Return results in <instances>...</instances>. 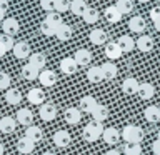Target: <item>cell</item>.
Returning <instances> with one entry per match:
<instances>
[{
    "mask_svg": "<svg viewBox=\"0 0 160 155\" xmlns=\"http://www.w3.org/2000/svg\"><path fill=\"white\" fill-rule=\"evenodd\" d=\"M122 138L127 143H140L143 140V130L138 125H127L122 130Z\"/></svg>",
    "mask_w": 160,
    "mask_h": 155,
    "instance_id": "obj_1",
    "label": "cell"
},
{
    "mask_svg": "<svg viewBox=\"0 0 160 155\" xmlns=\"http://www.w3.org/2000/svg\"><path fill=\"white\" fill-rule=\"evenodd\" d=\"M102 135H103V125L100 123V122L92 120L90 123L85 125V128H83V138L87 140V142H97Z\"/></svg>",
    "mask_w": 160,
    "mask_h": 155,
    "instance_id": "obj_2",
    "label": "cell"
},
{
    "mask_svg": "<svg viewBox=\"0 0 160 155\" xmlns=\"http://www.w3.org/2000/svg\"><path fill=\"white\" fill-rule=\"evenodd\" d=\"M2 28H3V33H5V35H10V37H13V35L18 33L20 23H18L17 18L8 17V18H5L3 22H2Z\"/></svg>",
    "mask_w": 160,
    "mask_h": 155,
    "instance_id": "obj_3",
    "label": "cell"
},
{
    "mask_svg": "<svg viewBox=\"0 0 160 155\" xmlns=\"http://www.w3.org/2000/svg\"><path fill=\"white\" fill-rule=\"evenodd\" d=\"M57 117V107L53 103H43L40 105V118L43 122H52Z\"/></svg>",
    "mask_w": 160,
    "mask_h": 155,
    "instance_id": "obj_4",
    "label": "cell"
},
{
    "mask_svg": "<svg viewBox=\"0 0 160 155\" xmlns=\"http://www.w3.org/2000/svg\"><path fill=\"white\" fill-rule=\"evenodd\" d=\"M27 100H28L32 105H43V102H45V93H43V90L40 88V87L30 88L28 93H27Z\"/></svg>",
    "mask_w": 160,
    "mask_h": 155,
    "instance_id": "obj_5",
    "label": "cell"
},
{
    "mask_svg": "<svg viewBox=\"0 0 160 155\" xmlns=\"http://www.w3.org/2000/svg\"><path fill=\"white\" fill-rule=\"evenodd\" d=\"M77 68H78V65H77L73 57H65V58L60 60V70H62V73L73 75L75 72H77Z\"/></svg>",
    "mask_w": 160,
    "mask_h": 155,
    "instance_id": "obj_6",
    "label": "cell"
},
{
    "mask_svg": "<svg viewBox=\"0 0 160 155\" xmlns=\"http://www.w3.org/2000/svg\"><path fill=\"white\" fill-rule=\"evenodd\" d=\"M70 142H72V137H70V133L67 130H57V132L53 133V143L57 145V147H60V148L68 147Z\"/></svg>",
    "mask_w": 160,
    "mask_h": 155,
    "instance_id": "obj_7",
    "label": "cell"
},
{
    "mask_svg": "<svg viewBox=\"0 0 160 155\" xmlns=\"http://www.w3.org/2000/svg\"><path fill=\"white\" fill-rule=\"evenodd\" d=\"M103 140H105V143H108V145H117L120 142V132L115 127H107V128H103Z\"/></svg>",
    "mask_w": 160,
    "mask_h": 155,
    "instance_id": "obj_8",
    "label": "cell"
},
{
    "mask_svg": "<svg viewBox=\"0 0 160 155\" xmlns=\"http://www.w3.org/2000/svg\"><path fill=\"white\" fill-rule=\"evenodd\" d=\"M138 87H140V83L137 82V78H133V77H128V78H125L122 82V92L125 95L138 93Z\"/></svg>",
    "mask_w": 160,
    "mask_h": 155,
    "instance_id": "obj_9",
    "label": "cell"
},
{
    "mask_svg": "<svg viewBox=\"0 0 160 155\" xmlns=\"http://www.w3.org/2000/svg\"><path fill=\"white\" fill-rule=\"evenodd\" d=\"M75 62H77L78 67H87V65L92 62V53L88 52L87 48H78L73 55Z\"/></svg>",
    "mask_w": 160,
    "mask_h": 155,
    "instance_id": "obj_10",
    "label": "cell"
},
{
    "mask_svg": "<svg viewBox=\"0 0 160 155\" xmlns=\"http://www.w3.org/2000/svg\"><path fill=\"white\" fill-rule=\"evenodd\" d=\"M40 78V83L43 85V87H52V85L57 83V73L53 72V70H42L38 75Z\"/></svg>",
    "mask_w": 160,
    "mask_h": 155,
    "instance_id": "obj_11",
    "label": "cell"
},
{
    "mask_svg": "<svg viewBox=\"0 0 160 155\" xmlns=\"http://www.w3.org/2000/svg\"><path fill=\"white\" fill-rule=\"evenodd\" d=\"M17 123H22L25 125V127H30V125L33 123V113H32V110H28V108H20L18 112H17Z\"/></svg>",
    "mask_w": 160,
    "mask_h": 155,
    "instance_id": "obj_12",
    "label": "cell"
},
{
    "mask_svg": "<svg viewBox=\"0 0 160 155\" xmlns=\"http://www.w3.org/2000/svg\"><path fill=\"white\" fill-rule=\"evenodd\" d=\"M65 117V122L70 123V125H77L80 122V118H82V112H80V108H75V107H68L65 110L63 113Z\"/></svg>",
    "mask_w": 160,
    "mask_h": 155,
    "instance_id": "obj_13",
    "label": "cell"
},
{
    "mask_svg": "<svg viewBox=\"0 0 160 155\" xmlns=\"http://www.w3.org/2000/svg\"><path fill=\"white\" fill-rule=\"evenodd\" d=\"M15 128H17V120L13 117L5 115V117L0 118V132L2 133H12Z\"/></svg>",
    "mask_w": 160,
    "mask_h": 155,
    "instance_id": "obj_14",
    "label": "cell"
},
{
    "mask_svg": "<svg viewBox=\"0 0 160 155\" xmlns=\"http://www.w3.org/2000/svg\"><path fill=\"white\" fill-rule=\"evenodd\" d=\"M135 47H137L140 52L147 53L153 48V38L150 37V35H142V37H138V40L135 42Z\"/></svg>",
    "mask_w": 160,
    "mask_h": 155,
    "instance_id": "obj_15",
    "label": "cell"
},
{
    "mask_svg": "<svg viewBox=\"0 0 160 155\" xmlns=\"http://www.w3.org/2000/svg\"><path fill=\"white\" fill-rule=\"evenodd\" d=\"M100 68H102V73H103V80H113L115 77H117V73H118L117 65L112 63V62L102 63V65H100Z\"/></svg>",
    "mask_w": 160,
    "mask_h": 155,
    "instance_id": "obj_16",
    "label": "cell"
},
{
    "mask_svg": "<svg viewBox=\"0 0 160 155\" xmlns=\"http://www.w3.org/2000/svg\"><path fill=\"white\" fill-rule=\"evenodd\" d=\"M13 55L17 58H27L32 55V52H30V45L27 42H17L13 45Z\"/></svg>",
    "mask_w": 160,
    "mask_h": 155,
    "instance_id": "obj_17",
    "label": "cell"
},
{
    "mask_svg": "<svg viewBox=\"0 0 160 155\" xmlns=\"http://www.w3.org/2000/svg\"><path fill=\"white\" fill-rule=\"evenodd\" d=\"M103 17L110 23H117V22H120V18H122V13H120V10L115 7V5H110V7H107L103 10Z\"/></svg>",
    "mask_w": 160,
    "mask_h": 155,
    "instance_id": "obj_18",
    "label": "cell"
},
{
    "mask_svg": "<svg viewBox=\"0 0 160 155\" xmlns=\"http://www.w3.org/2000/svg\"><path fill=\"white\" fill-rule=\"evenodd\" d=\"M25 137H27L30 142L38 143V142H42V138H43V132L40 130V127L30 125V127H27V130H25Z\"/></svg>",
    "mask_w": 160,
    "mask_h": 155,
    "instance_id": "obj_19",
    "label": "cell"
},
{
    "mask_svg": "<svg viewBox=\"0 0 160 155\" xmlns=\"http://www.w3.org/2000/svg\"><path fill=\"white\" fill-rule=\"evenodd\" d=\"M122 53L123 52L120 50L117 42H108L107 45H105V57H107V58L117 60V58H120V55H122Z\"/></svg>",
    "mask_w": 160,
    "mask_h": 155,
    "instance_id": "obj_20",
    "label": "cell"
},
{
    "mask_svg": "<svg viewBox=\"0 0 160 155\" xmlns=\"http://www.w3.org/2000/svg\"><path fill=\"white\" fill-rule=\"evenodd\" d=\"M88 38H90V42H92L93 45L107 43V33H105V30H102V28H93L92 32H90Z\"/></svg>",
    "mask_w": 160,
    "mask_h": 155,
    "instance_id": "obj_21",
    "label": "cell"
},
{
    "mask_svg": "<svg viewBox=\"0 0 160 155\" xmlns=\"http://www.w3.org/2000/svg\"><path fill=\"white\" fill-rule=\"evenodd\" d=\"M138 97L142 98V100H150L155 95V87L152 83H148V82H143V83H140V87H138Z\"/></svg>",
    "mask_w": 160,
    "mask_h": 155,
    "instance_id": "obj_22",
    "label": "cell"
},
{
    "mask_svg": "<svg viewBox=\"0 0 160 155\" xmlns=\"http://www.w3.org/2000/svg\"><path fill=\"white\" fill-rule=\"evenodd\" d=\"M5 102L8 105H18L22 102V92L18 88H8L5 92Z\"/></svg>",
    "mask_w": 160,
    "mask_h": 155,
    "instance_id": "obj_23",
    "label": "cell"
},
{
    "mask_svg": "<svg viewBox=\"0 0 160 155\" xmlns=\"http://www.w3.org/2000/svg\"><path fill=\"white\" fill-rule=\"evenodd\" d=\"M97 105L98 103H97V100H95V97H90V95L82 97V100H80V110L85 113H92Z\"/></svg>",
    "mask_w": 160,
    "mask_h": 155,
    "instance_id": "obj_24",
    "label": "cell"
},
{
    "mask_svg": "<svg viewBox=\"0 0 160 155\" xmlns=\"http://www.w3.org/2000/svg\"><path fill=\"white\" fill-rule=\"evenodd\" d=\"M87 8H88V5L85 0H72V3H70V12L73 15H77V17H83Z\"/></svg>",
    "mask_w": 160,
    "mask_h": 155,
    "instance_id": "obj_25",
    "label": "cell"
},
{
    "mask_svg": "<svg viewBox=\"0 0 160 155\" xmlns=\"http://www.w3.org/2000/svg\"><path fill=\"white\" fill-rule=\"evenodd\" d=\"M128 28L132 30V32H135V33H142L145 30V20H143V17H140V15L132 17L128 20Z\"/></svg>",
    "mask_w": 160,
    "mask_h": 155,
    "instance_id": "obj_26",
    "label": "cell"
},
{
    "mask_svg": "<svg viewBox=\"0 0 160 155\" xmlns=\"http://www.w3.org/2000/svg\"><path fill=\"white\" fill-rule=\"evenodd\" d=\"M28 63L32 65V67H35L37 70H42L45 65H47V57H45L43 53H40V52L32 53V55L28 57Z\"/></svg>",
    "mask_w": 160,
    "mask_h": 155,
    "instance_id": "obj_27",
    "label": "cell"
},
{
    "mask_svg": "<svg viewBox=\"0 0 160 155\" xmlns=\"http://www.w3.org/2000/svg\"><path fill=\"white\" fill-rule=\"evenodd\" d=\"M143 117L147 118V122H152V123L160 122V108L155 107V105H150V107L143 110Z\"/></svg>",
    "mask_w": 160,
    "mask_h": 155,
    "instance_id": "obj_28",
    "label": "cell"
},
{
    "mask_svg": "<svg viewBox=\"0 0 160 155\" xmlns=\"http://www.w3.org/2000/svg\"><path fill=\"white\" fill-rule=\"evenodd\" d=\"M87 80L90 83H100L103 80V73H102V68L100 67H90L87 70Z\"/></svg>",
    "mask_w": 160,
    "mask_h": 155,
    "instance_id": "obj_29",
    "label": "cell"
},
{
    "mask_svg": "<svg viewBox=\"0 0 160 155\" xmlns=\"http://www.w3.org/2000/svg\"><path fill=\"white\" fill-rule=\"evenodd\" d=\"M55 37H57L60 42H67V40L72 38V27L67 23H62L57 28V32H55Z\"/></svg>",
    "mask_w": 160,
    "mask_h": 155,
    "instance_id": "obj_30",
    "label": "cell"
},
{
    "mask_svg": "<svg viewBox=\"0 0 160 155\" xmlns=\"http://www.w3.org/2000/svg\"><path fill=\"white\" fill-rule=\"evenodd\" d=\"M33 148H35V143L30 142V140L25 137V135H23L22 138H18V142H17V150H18L20 153H32Z\"/></svg>",
    "mask_w": 160,
    "mask_h": 155,
    "instance_id": "obj_31",
    "label": "cell"
},
{
    "mask_svg": "<svg viewBox=\"0 0 160 155\" xmlns=\"http://www.w3.org/2000/svg\"><path fill=\"white\" fill-rule=\"evenodd\" d=\"M92 115H93V120H95V122H100V123H102L103 120L108 118V108H107V105L98 103L97 107H95V110L92 112Z\"/></svg>",
    "mask_w": 160,
    "mask_h": 155,
    "instance_id": "obj_32",
    "label": "cell"
},
{
    "mask_svg": "<svg viewBox=\"0 0 160 155\" xmlns=\"http://www.w3.org/2000/svg\"><path fill=\"white\" fill-rule=\"evenodd\" d=\"M117 43H118V47L122 52H132L133 47H135V42H133V38L132 37H128V35H122L118 40H117Z\"/></svg>",
    "mask_w": 160,
    "mask_h": 155,
    "instance_id": "obj_33",
    "label": "cell"
},
{
    "mask_svg": "<svg viewBox=\"0 0 160 155\" xmlns=\"http://www.w3.org/2000/svg\"><path fill=\"white\" fill-rule=\"evenodd\" d=\"M38 75H40V70L32 67L30 63H27V65L22 67V77L25 80H35V78H38Z\"/></svg>",
    "mask_w": 160,
    "mask_h": 155,
    "instance_id": "obj_34",
    "label": "cell"
},
{
    "mask_svg": "<svg viewBox=\"0 0 160 155\" xmlns=\"http://www.w3.org/2000/svg\"><path fill=\"white\" fill-rule=\"evenodd\" d=\"M45 20L52 25V27L57 30L60 25H62L63 22H62V15H60L58 12H50V13H47V17H45Z\"/></svg>",
    "mask_w": 160,
    "mask_h": 155,
    "instance_id": "obj_35",
    "label": "cell"
},
{
    "mask_svg": "<svg viewBox=\"0 0 160 155\" xmlns=\"http://www.w3.org/2000/svg\"><path fill=\"white\" fill-rule=\"evenodd\" d=\"M115 7L120 10L122 15H127V13H130L133 10V3H132V0H117Z\"/></svg>",
    "mask_w": 160,
    "mask_h": 155,
    "instance_id": "obj_36",
    "label": "cell"
},
{
    "mask_svg": "<svg viewBox=\"0 0 160 155\" xmlns=\"http://www.w3.org/2000/svg\"><path fill=\"white\" fill-rule=\"evenodd\" d=\"M123 153L125 155H140L142 153V147H140V143H125Z\"/></svg>",
    "mask_w": 160,
    "mask_h": 155,
    "instance_id": "obj_37",
    "label": "cell"
},
{
    "mask_svg": "<svg viewBox=\"0 0 160 155\" xmlns=\"http://www.w3.org/2000/svg\"><path fill=\"white\" fill-rule=\"evenodd\" d=\"M83 20H85L87 23H97V20H98V12H97L95 8L88 7L87 12L83 13Z\"/></svg>",
    "mask_w": 160,
    "mask_h": 155,
    "instance_id": "obj_38",
    "label": "cell"
},
{
    "mask_svg": "<svg viewBox=\"0 0 160 155\" xmlns=\"http://www.w3.org/2000/svg\"><path fill=\"white\" fill-rule=\"evenodd\" d=\"M0 43L3 45V48L7 50V52H8V50H13V45H15V43H13V37L5 35V33L0 35Z\"/></svg>",
    "mask_w": 160,
    "mask_h": 155,
    "instance_id": "obj_39",
    "label": "cell"
},
{
    "mask_svg": "<svg viewBox=\"0 0 160 155\" xmlns=\"http://www.w3.org/2000/svg\"><path fill=\"white\" fill-rule=\"evenodd\" d=\"M40 32H42L43 35H47V37H53L55 35V32H57V30H55L52 25H50L47 20H43L42 23H40Z\"/></svg>",
    "mask_w": 160,
    "mask_h": 155,
    "instance_id": "obj_40",
    "label": "cell"
},
{
    "mask_svg": "<svg viewBox=\"0 0 160 155\" xmlns=\"http://www.w3.org/2000/svg\"><path fill=\"white\" fill-rule=\"evenodd\" d=\"M70 0H55V10H57L58 13H63L67 12V10H70Z\"/></svg>",
    "mask_w": 160,
    "mask_h": 155,
    "instance_id": "obj_41",
    "label": "cell"
},
{
    "mask_svg": "<svg viewBox=\"0 0 160 155\" xmlns=\"http://www.w3.org/2000/svg\"><path fill=\"white\" fill-rule=\"evenodd\" d=\"M8 88H10V75L0 72V90H8Z\"/></svg>",
    "mask_w": 160,
    "mask_h": 155,
    "instance_id": "obj_42",
    "label": "cell"
},
{
    "mask_svg": "<svg viewBox=\"0 0 160 155\" xmlns=\"http://www.w3.org/2000/svg\"><path fill=\"white\" fill-rule=\"evenodd\" d=\"M40 7H42L47 13L55 10V0H40Z\"/></svg>",
    "mask_w": 160,
    "mask_h": 155,
    "instance_id": "obj_43",
    "label": "cell"
},
{
    "mask_svg": "<svg viewBox=\"0 0 160 155\" xmlns=\"http://www.w3.org/2000/svg\"><path fill=\"white\" fill-rule=\"evenodd\" d=\"M150 18H152L153 22H158L160 20V7H153L150 10Z\"/></svg>",
    "mask_w": 160,
    "mask_h": 155,
    "instance_id": "obj_44",
    "label": "cell"
},
{
    "mask_svg": "<svg viewBox=\"0 0 160 155\" xmlns=\"http://www.w3.org/2000/svg\"><path fill=\"white\" fill-rule=\"evenodd\" d=\"M152 152L155 155H160V140H155V142L152 143Z\"/></svg>",
    "mask_w": 160,
    "mask_h": 155,
    "instance_id": "obj_45",
    "label": "cell"
},
{
    "mask_svg": "<svg viewBox=\"0 0 160 155\" xmlns=\"http://www.w3.org/2000/svg\"><path fill=\"white\" fill-rule=\"evenodd\" d=\"M5 12H7L5 8H0V22H3V20H5Z\"/></svg>",
    "mask_w": 160,
    "mask_h": 155,
    "instance_id": "obj_46",
    "label": "cell"
},
{
    "mask_svg": "<svg viewBox=\"0 0 160 155\" xmlns=\"http://www.w3.org/2000/svg\"><path fill=\"white\" fill-rule=\"evenodd\" d=\"M5 53H7V50H5V48H3V45L0 43V57H3Z\"/></svg>",
    "mask_w": 160,
    "mask_h": 155,
    "instance_id": "obj_47",
    "label": "cell"
},
{
    "mask_svg": "<svg viewBox=\"0 0 160 155\" xmlns=\"http://www.w3.org/2000/svg\"><path fill=\"white\" fill-rule=\"evenodd\" d=\"M105 155H120V152H117V150H108Z\"/></svg>",
    "mask_w": 160,
    "mask_h": 155,
    "instance_id": "obj_48",
    "label": "cell"
},
{
    "mask_svg": "<svg viewBox=\"0 0 160 155\" xmlns=\"http://www.w3.org/2000/svg\"><path fill=\"white\" fill-rule=\"evenodd\" d=\"M153 25H155V30L160 32V20H158V22H153Z\"/></svg>",
    "mask_w": 160,
    "mask_h": 155,
    "instance_id": "obj_49",
    "label": "cell"
},
{
    "mask_svg": "<svg viewBox=\"0 0 160 155\" xmlns=\"http://www.w3.org/2000/svg\"><path fill=\"white\" fill-rule=\"evenodd\" d=\"M0 155H3V145L0 143Z\"/></svg>",
    "mask_w": 160,
    "mask_h": 155,
    "instance_id": "obj_50",
    "label": "cell"
},
{
    "mask_svg": "<svg viewBox=\"0 0 160 155\" xmlns=\"http://www.w3.org/2000/svg\"><path fill=\"white\" fill-rule=\"evenodd\" d=\"M42 155H55L53 152H45V153H42Z\"/></svg>",
    "mask_w": 160,
    "mask_h": 155,
    "instance_id": "obj_51",
    "label": "cell"
},
{
    "mask_svg": "<svg viewBox=\"0 0 160 155\" xmlns=\"http://www.w3.org/2000/svg\"><path fill=\"white\" fill-rule=\"evenodd\" d=\"M140 3H147V2H150V0H138Z\"/></svg>",
    "mask_w": 160,
    "mask_h": 155,
    "instance_id": "obj_52",
    "label": "cell"
},
{
    "mask_svg": "<svg viewBox=\"0 0 160 155\" xmlns=\"http://www.w3.org/2000/svg\"><path fill=\"white\" fill-rule=\"evenodd\" d=\"M157 140H160V130H158V132H157Z\"/></svg>",
    "mask_w": 160,
    "mask_h": 155,
    "instance_id": "obj_53",
    "label": "cell"
},
{
    "mask_svg": "<svg viewBox=\"0 0 160 155\" xmlns=\"http://www.w3.org/2000/svg\"><path fill=\"white\" fill-rule=\"evenodd\" d=\"M0 2H2V0H0Z\"/></svg>",
    "mask_w": 160,
    "mask_h": 155,
    "instance_id": "obj_54",
    "label": "cell"
}]
</instances>
